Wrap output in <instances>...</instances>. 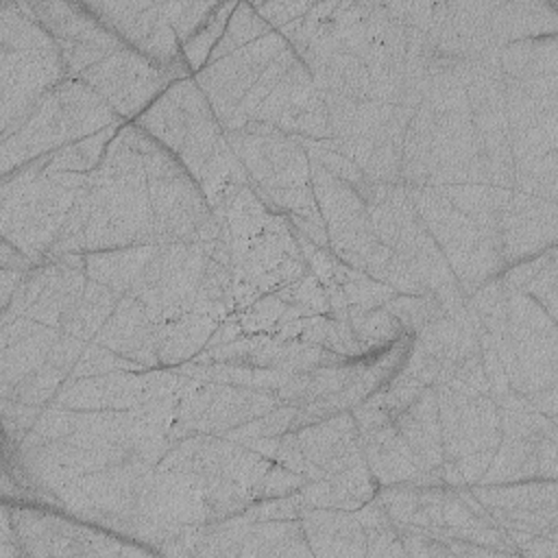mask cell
<instances>
[{
  "instance_id": "6da1fadb",
  "label": "cell",
  "mask_w": 558,
  "mask_h": 558,
  "mask_svg": "<svg viewBox=\"0 0 558 558\" xmlns=\"http://www.w3.org/2000/svg\"><path fill=\"white\" fill-rule=\"evenodd\" d=\"M192 78L227 133L266 124L299 140H333L312 72L253 4H235L220 41Z\"/></svg>"
},
{
  "instance_id": "7a4b0ae2",
  "label": "cell",
  "mask_w": 558,
  "mask_h": 558,
  "mask_svg": "<svg viewBox=\"0 0 558 558\" xmlns=\"http://www.w3.org/2000/svg\"><path fill=\"white\" fill-rule=\"evenodd\" d=\"M192 174L209 205H216L233 185L248 183L227 131L192 76L177 78L133 120Z\"/></svg>"
},
{
  "instance_id": "3957f363",
  "label": "cell",
  "mask_w": 558,
  "mask_h": 558,
  "mask_svg": "<svg viewBox=\"0 0 558 558\" xmlns=\"http://www.w3.org/2000/svg\"><path fill=\"white\" fill-rule=\"evenodd\" d=\"M122 124L124 120L94 89L68 76L2 137V174Z\"/></svg>"
},
{
  "instance_id": "277c9868",
  "label": "cell",
  "mask_w": 558,
  "mask_h": 558,
  "mask_svg": "<svg viewBox=\"0 0 558 558\" xmlns=\"http://www.w3.org/2000/svg\"><path fill=\"white\" fill-rule=\"evenodd\" d=\"M2 137L9 135L50 92L68 78L50 33L22 7L2 4Z\"/></svg>"
},
{
  "instance_id": "5b68a950",
  "label": "cell",
  "mask_w": 558,
  "mask_h": 558,
  "mask_svg": "<svg viewBox=\"0 0 558 558\" xmlns=\"http://www.w3.org/2000/svg\"><path fill=\"white\" fill-rule=\"evenodd\" d=\"M126 46L174 78L192 76L174 31V2H85Z\"/></svg>"
},
{
  "instance_id": "8992f818",
  "label": "cell",
  "mask_w": 558,
  "mask_h": 558,
  "mask_svg": "<svg viewBox=\"0 0 558 558\" xmlns=\"http://www.w3.org/2000/svg\"><path fill=\"white\" fill-rule=\"evenodd\" d=\"M13 530L24 554H148L140 545H124L122 538L98 530L94 523H78L39 508H17Z\"/></svg>"
},
{
  "instance_id": "52a82bcc",
  "label": "cell",
  "mask_w": 558,
  "mask_h": 558,
  "mask_svg": "<svg viewBox=\"0 0 558 558\" xmlns=\"http://www.w3.org/2000/svg\"><path fill=\"white\" fill-rule=\"evenodd\" d=\"M301 525L312 554H368V536L355 510L301 506Z\"/></svg>"
}]
</instances>
